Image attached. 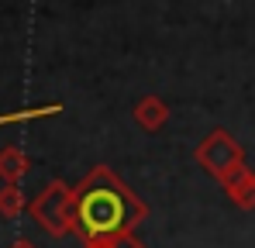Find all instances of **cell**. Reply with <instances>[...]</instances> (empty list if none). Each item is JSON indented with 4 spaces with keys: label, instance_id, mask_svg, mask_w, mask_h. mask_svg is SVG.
Masks as SVG:
<instances>
[{
    "label": "cell",
    "instance_id": "obj_1",
    "mask_svg": "<svg viewBox=\"0 0 255 248\" xmlns=\"http://www.w3.org/2000/svg\"><path fill=\"white\" fill-rule=\"evenodd\" d=\"M73 190H76V235L83 248L107 242L114 235H128L148 217V204L111 165H93Z\"/></svg>",
    "mask_w": 255,
    "mask_h": 248
},
{
    "label": "cell",
    "instance_id": "obj_2",
    "mask_svg": "<svg viewBox=\"0 0 255 248\" xmlns=\"http://www.w3.org/2000/svg\"><path fill=\"white\" fill-rule=\"evenodd\" d=\"M28 214L48 238L76 235V190L66 179H52L42 186V193H35Z\"/></svg>",
    "mask_w": 255,
    "mask_h": 248
},
{
    "label": "cell",
    "instance_id": "obj_3",
    "mask_svg": "<svg viewBox=\"0 0 255 248\" xmlns=\"http://www.w3.org/2000/svg\"><path fill=\"white\" fill-rule=\"evenodd\" d=\"M193 159H197V165H200L207 176H214V179L221 183L228 172H235L238 165H245V148H242V141H238L231 131L214 127L211 134L197 145Z\"/></svg>",
    "mask_w": 255,
    "mask_h": 248
},
{
    "label": "cell",
    "instance_id": "obj_4",
    "mask_svg": "<svg viewBox=\"0 0 255 248\" xmlns=\"http://www.w3.org/2000/svg\"><path fill=\"white\" fill-rule=\"evenodd\" d=\"M228 200L238 207V210H255V169L252 165H238L235 172H228L221 179Z\"/></svg>",
    "mask_w": 255,
    "mask_h": 248
},
{
    "label": "cell",
    "instance_id": "obj_5",
    "mask_svg": "<svg viewBox=\"0 0 255 248\" xmlns=\"http://www.w3.org/2000/svg\"><path fill=\"white\" fill-rule=\"evenodd\" d=\"M131 118L134 124L141 127V131H162L166 121H169V104L162 100V97H155V93H148V97H141L138 104H134V111H131Z\"/></svg>",
    "mask_w": 255,
    "mask_h": 248
},
{
    "label": "cell",
    "instance_id": "obj_6",
    "mask_svg": "<svg viewBox=\"0 0 255 248\" xmlns=\"http://www.w3.org/2000/svg\"><path fill=\"white\" fill-rule=\"evenodd\" d=\"M28 169H31V159H28L24 148H17V145L0 148V179L3 183H21L28 176Z\"/></svg>",
    "mask_w": 255,
    "mask_h": 248
},
{
    "label": "cell",
    "instance_id": "obj_7",
    "mask_svg": "<svg viewBox=\"0 0 255 248\" xmlns=\"http://www.w3.org/2000/svg\"><path fill=\"white\" fill-rule=\"evenodd\" d=\"M24 210H28V197H24L21 183H3V186H0V217L14 221V217H21Z\"/></svg>",
    "mask_w": 255,
    "mask_h": 248
},
{
    "label": "cell",
    "instance_id": "obj_8",
    "mask_svg": "<svg viewBox=\"0 0 255 248\" xmlns=\"http://www.w3.org/2000/svg\"><path fill=\"white\" fill-rule=\"evenodd\" d=\"M86 248H145V242L134 231H128V235H114L107 242H97V245H86Z\"/></svg>",
    "mask_w": 255,
    "mask_h": 248
},
{
    "label": "cell",
    "instance_id": "obj_9",
    "mask_svg": "<svg viewBox=\"0 0 255 248\" xmlns=\"http://www.w3.org/2000/svg\"><path fill=\"white\" fill-rule=\"evenodd\" d=\"M7 248H38L35 242H28V238H17V242H10Z\"/></svg>",
    "mask_w": 255,
    "mask_h": 248
}]
</instances>
